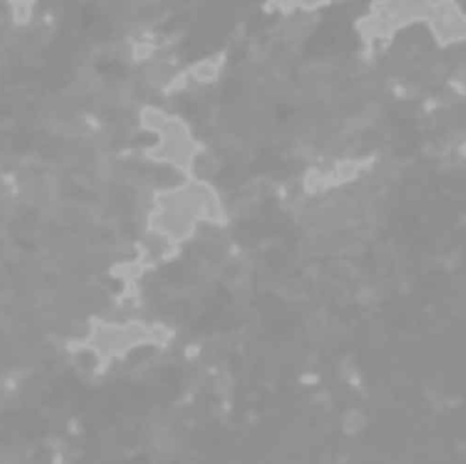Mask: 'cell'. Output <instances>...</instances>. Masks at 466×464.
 <instances>
[{"label": "cell", "mask_w": 466, "mask_h": 464, "mask_svg": "<svg viewBox=\"0 0 466 464\" xmlns=\"http://www.w3.org/2000/svg\"><path fill=\"white\" fill-rule=\"evenodd\" d=\"M221 63H223V59L221 56H213V58H206L201 60L199 63L192 67L191 71V76L192 79L199 82V83H207V82H212L220 74V68H221Z\"/></svg>", "instance_id": "obj_2"}, {"label": "cell", "mask_w": 466, "mask_h": 464, "mask_svg": "<svg viewBox=\"0 0 466 464\" xmlns=\"http://www.w3.org/2000/svg\"><path fill=\"white\" fill-rule=\"evenodd\" d=\"M4 3L15 26L25 27L32 23L37 0H4Z\"/></svg>", "instance_id": "obj_1"}, {"label": "cell", "mask_w": 466, "mask_h": 464, "mask_svg": "<svg viewBox=\"0 0 466 464\" xmlns=\"http://www.w3.org/2000/svg\"><path fill=\"white\" fill-rule=\"evenodd\" d=\"M69 432L71 434H78L80 432V425L79 422L77 421V419H73V421L69 422Z\"/></svg>", "instance_id": "obj_3"}]
</instances>
